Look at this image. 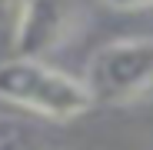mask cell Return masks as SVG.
Masks as SVG:
<instances>
[{"label": "cell", "mask_w": 153, "mask_h": 150, "mask_svg": "<svg viewBox=\"0 0 153 150\" xmlns=\"http://www.w3.org/2000/svg\"><path fill=\"white\" fill-rule=\"evenodd\" d=\"M10 17H13V0H0V27H7Z\"/></svg>", "instance_id": "obj_5"}, {"label": "cell", "mask_w": 153, "mask_h": 150, "mask_svg": "<svg viewBox=\"0 0 153 150\" xmlns=\"http://www.w3.org/2000/svg\"><path fill=\"white\" fill-rule=\"evenodd\" d=\"M63 37V0H23L13 23V54L20 60H40Z\"/></svg>", "instance_id": "obj_3"}, {"label": "cell", "mask_w": 153, "mask_h": 150, "mask_svg": "<svg viewBox=\"0 0 153 150\" xmlns=\"http://www.w3.org/2000/svg\"><path fill=\"white\" fill-rule=\"evenodd\" d=\"M100 4H107L110 10H150L153 7V0H100Z\"/></svg>", "instance_id": "obj_4"}, {"label": "cell", "mask_w": 153, "mask_h": 150, "mask_svg": "<svg viewBox=\"0 0 153 150\" xmlns=\"http://www.w3.org/2000/svg\"><path fill=\"white\" fill-rule=\"evenodd\" d=\"M93 104H123L153 87V37H126L100 47L87 67Z\"/></svg>", "instance_id": "obj_2"}, {"label": "cell", "mask_w": 153, "mask_h": 150, "mask_svg": "<svg viewBox=\"0 0 153 150\" xmlns=\"http://www.w3.org/2000/svg\"><path fill=\"white\" fill-rule=\"evenodd\" d=\"M0 100L47 120H76L93 107L83 80L40 60L20 57L0 63Z\"/></svg>", "instance_id": "obj_1"}]
</instances>
